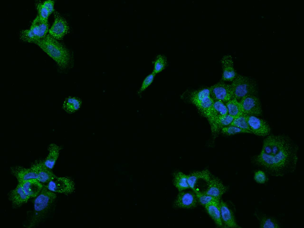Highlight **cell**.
<instances>
[{
  "mask_svg": "<svg viewBox=\"0 0 304 228\" xmlns=\"http://www.w3.org/2000/svg\"><path fill=\"white\" fill-rule=\"evenodd\" d=\"M167 64L166 58L164 56L159 55L156 57L154 61V68L152 72L156 74L166 68Z\"/></svg>",
  "mask_w": 304,
  "mask_h": 228,
  "instance_id": "28",
  "label": "cell"
},
{
  "mask_svg": "<svg viewBox=\"0 0 304 228\" xmlns=\"http://www.w3.org/2000/svg\"><path fill=\"white\" fill-rule=\"evenodd\" d=\"M36 6L38 12L37 16L40 20L42 21H48L50 14L43 3L38 2L36 3Z\"/></svg>",
  "mask_w": 304,
  "mask_h": 228,
  "instance_id": "31",
  "label": "cell"
},
{
  "mask_svg": "<svg viewBox=\"0 0 304 228\" xmlns=\"http://www.w3.org/2000/svg\"><path fill=\"white\" fill-rule=\"evenodd\" d=\"M231 125L236 126L248 133H251L246 120V115L244 114L235 118Z\"/></svg>",
  "mask_w": 304,
  "mask_h": 228,
  "instance_id": "29",
  "label": "cell"
},
{
  "mask_svg": "<svg viewBox=\"0 0 304 228\" xmlns=\"http://www.w3.org/2000/svg\"><path fill=\"white\" fill-rule=\"evenodd\" d=\"M156 75L152 72L145 77L139 91L138 93H141L150 85L153 82Z\"/></svg>",
  "mask_w": 304,
  "mask_h": 228,
  "instance_id": "34",
  "label": "cell"
},
{
  "mask_svg": "<svg viewBox=\"0 0 304 228\" xmlns=\"http://www.w3.org/2000/svg\"><path fill=\"white\" fill-rule=\"evenodd\" d=\"M221 130L223 133L229 135L240 133H248L245 130L232 125L222 128Z\"/></svg>",
  "mask_w": 304,
  "mask_h": 228,
  "instance_id": "33",
  "label": "cell"
},
{
  "mask_svg": "<svg viewBox=\"0 0 304 228\" xmlns=\"http://www.w3.org/2000/svg\"><path fill=\"white\" fill-rule=\"evenodd\" d=\"M259 224L261 228H279L280 225L277 220L274 218L265 214L257 213L255 214Z\"/></svg>",
  "mask_w": 304,
  "mask_h": 228,
  "instance_id": "24",
  "label": "cell"
},
{
  "mask_svg": "<svg viewBox=\"0 0 304 228\" xmlns=\"http://www.w3.org/2000/svg\"><path fill=\"white\" fill-rule=\"evenodd\" d=\"M210 96L213 100L227 102L233 99L230 85L219 82L209 88Z\"/></svg>",
  "mask_w": 304,
  "mask_h": 228,
  "instance_id": "9",
  "label": "cell"
},
{
  "mask_svg": "<svg viewBox=\"0 0 304 228\" xmlns=\"http://www.w3.org/2000/svg\"><path fill=\"white\" fill-rule=\"evenodd\" d=\"M12 174L16 178L18 183L31 179L37 180V174L35 170L31 167L26 168L19 166L12 167L11 168Z\"/></svg>",
  "mask_w": 304,
  "mask_h": 228,
  "instance_id": "17",
  "label": "cell"
},
{
  "mask_svg": "<svg viewBox=\"0 0 304 228\" xmlns=\"http://www.w3.org/2000/svg\"><path fill=\"white\" fill-rule=\"evenodd\" d=\"M213 100V108L218 115H224L228 114L227 107L224 102L218 100Z\"/></svg>",
  "mask_w": 304,
  "mask_h": 228,
  "instance_id": "32",
  "label": "cell"
},
{
  "mask_svg": "<svg viewBox=\"0 0 304 228\" xmlns=\"http://www.w3.org/2000/svg\"><path fill=\"white\" fill-rule=\"evenodd\" d=\"M54 21L49 30V35L56 39H62L68 33L69 27L66 20L57 12L54 13Z\"/></svg>",
  "mask_w": 304,
  "mask_h": 228,
  "instance_id": "11",
  "label": "cell"
},
{
  "mask_svg": "<svg viewBox=\"0 0 304 228\" xmlns=\"http://www.w3.org/2000/svg\"><path fill=\"white\" fill-rule=\"evenodd\" d=\"M196 195L198 202L201 205L205 206L213 203H219L220 199L205 194L201 191H194Z\"/></svg>",
  "mask_w": 304,
  "mask_h": 228,
  "instance_id": "27",
  "label": "cell"
},
{
  "mask_svg": "<svg viewBox=\"0 0 304 228\" xmlns=\"http://www.w3.org/2000/svg\"><path fill=\"white\" fill-rule=\"evenodd\" d=\"M230 85L233 99L238 100L250 95H255L257 92L256 83L248 77L237 75Z\"/></svg>",
  "mask_w": 304,
  "mask_h": 228,
  "instance_id": "5",
  "label": "cell"
},
{
  "mask_svg": "<svg viewBox=\"0 0 304 228\" xmlns=\"http://www.w3.org/2000/svg\"><path fill=\"white\" fill-rule=\"evenodd\" d=\"M228 114L236 118L243 114L242 110L239 102L235 99H232L226 102Z\"/></svg>",
  "mask_w": 304,
  "mask_h": 228,
  "instance_id": "26",
  "label": "cell"
},
{
  "mask_svg": "<svg viewBox=\"0 0 304 228\" xmlns=\"http://www.w3.org/2000/svg\"><path fill=\"white\" fill-rule=\"evenodd\" d=\"M34 43L53 59L61 69H66L69 66L71 57L69 51L49 34Z\"/></svg>",
  "mask_w": 304,
  "mask_h": 228,
  "instance_id": "3",
  "label": "cell"
},
{
  "mask_svg": "<svg viewBox=\"0 0 304 228\" xmlns=\"http://www.w3.org/2000/svg\"><path fill=\"white\" fill-rule=\"evenodd\" d=\"M235 118L229 114L224 115H217L216 123L219 129L230 125Z\"/></svg>",
  "mask_w": 304,
  "mask_h": 228,
  "instance_id": "30",
  "label": "cell"
},
{
  "mask_svg": "<svg viewBox=\"0 0 304 228\" xmlns=\"http://www.w3.org/2000/svg\"><path fill=\"white\" fill-rule=\"evenodd\" d=\"M9 197L12 204L15 207H18L26 203L30 198L24 192L19 183L10 192Z\"/></svg>",
  "mask_w": 304,
  "mask_h": 228,
  "instance_id": "19",
  "label": "cell"
},
{
  "mask_svg": "<svg viewBox=\"0 0 304 228\" xmlns=\"http://www.w3.org/2000/svg\"><path fill=\"white\" fill-rule=\"evenodd\" d=\"M61 147L55 143L50 144L48 148V153L43 161L45 165L52 170L54 167L59 156Z\"/></svg>",
  "mask_w": 304,
  "mask_h": 228,
  "instance_id": "21",
  "label": "cell"
},
{
  "mask_svg": "<svg viewBox=\"0 0 304 228\" xmlns=\"http://www.w3.org/2000/svg\"><path fill=\"white\" fill-rule=\"evenodd\" d=\"M212 176L210 172L207 170L194 172L187 175L188 183L190 188L194 191L198 180H203L208 183Z\"/></svg>",
  "mask_w": 304,
  "mask_h": 228,
  "instance_id": "20",
  "label": "cell"
},
{
  "mask_svg": "<svg viewBox=\"0 0 304 228\" xmlns=\"http://www.w3.org/2000/svg\"><path fill=\"white\" fill-rule=\"evenodd\" d=\"M246 117L252 133L258 136H265L270 133V126L264 120L254 115H246Z\"/></svg>",
  "mask_w": 304,
  "mask_h": 228,
  "instance_id": "12",
  "label": "cell"
},
{
  "mask_svg": "<svg viewBox=\"0 0 304 228\" xmlns=\"http://www.w3.org/2000/svg\"><path fill=\"white\" fill-rule=\"evenodd\" d=\"M298 148L289 137L276 154L268 155L261 152L254 157V163L269 175L283 176L294 172L298 161Z\"/></svg>",
  "mask_w": 304,
  "mask_h": 228,
  "instance_id": "1",
  "label": "cell"
},
{
  "mask_svg": "<svg viewBox=\"0 0 304 228\" xmlns=\"http://www.w3.org/2000/svg\"><path fill=\"white\" fill-rule=\"evenodd\" d=\"M221 63L223 69L222 79L225 81H232L237 75L234 68L231 56L229 55L224 56Z\"/></svg>",
  "mask_w": 304,
  "mask_h": 228,
  "instance_id": "16",
  "label": "cell"
},
{
  "mask_svg": "<svg viewBox=\"0 0 304 228\" xmlns=\"http://www.w3.org/2000/svg\"><path fill=\"white\" fill-rule=\"evenodd\" d=\"M254 178L256 182L258 183L264 184L266 181V175L264 171L259 170L255 172Z\"/></svg>",
  "mask_w": 304,
  "mask_h": 228,
  "instance_id": "35",
  "label": "cell"
},
{
  "mask_svg": "<svg viewBox=\"0 0 304 228\" xmlns=\"http://www.w3.org/2000/svg\"><path fill=\"white\" fill-rule=\"evenodd\" d=\"M25 193L30 198L36 197L42 190V183L36 179H31L18 183Z\"/></svg>",
  "mask_w": 304,
  "mask_h": 228,
  "instance_id": "18",
  "label": "cell"
},
{
  "mask_svg": "<svg viewBox=\"0 0 304 228\" xmlns=\"http://www.w3.org/2000/svg\"><path fill=\"white\" fill-rule=\"evenodd\" d=\"M243 114L246 115L259 116L262 112L261 104L258 97L255 95L246 96L239 102Z\"/></svg>",
  "mask_w": 304,
  "mask_h": 228,
  "instance_id": "8",
  "label": "cell"
},
{
  "mask_svg": "<svg viewBox=\"0 0 304 228\" xmlns=\"http://www.w3.org/2000/svg\"><path fill=\"white\" fill-rule=\"evenodd\" d=\"M43 5L49 11L50 14L54 11V4L53 1L48 0H46L42 2Z\"/></svg>",
  "mask_w": 304,
  "mask_h": 228,
  "instance_id": "36",
  "label": "cell"
},
{
  "mask_svg": "<svg viewBox=\"0 0 304 228\" xmlns=\"http://www.w3.org/2000/svg\"><path fill=\"white\" fill-rule=\"evenodd\" d=\"M48 31V21L41 20L37 16L33 20L29 29L21 31L20 38L23 41L34 43L45 37Z\"/></svg>",
  "mask_w": 304,
  "mask_h": 228,
  "instance_id": "6",
  "label": "cell"
},
{
  "mask_svg": "<svg viewBox=\"0 0 304 228\" xmlns=\"http://www.w3.org/2000/svg\"><path fill=\"white\" fill-rule=\"evenodd\" d=\"M228 189V187L219 178L212 176L207 184L206 189L202 192L220 199Z\"/></svg>",
  "mask_w": 304,
  "mask_h": 228,
  "instance_id": "13",
  "label": "cell"
},
{
  "mask_svg": "<svg viewBox=\"0 0 304 228\" xmlns=\"http://www.w3.org/2000/svg\"><path fill=\"white\" fill-rule=\"evenodd\" d=\"M56 197L54 192L49 190L45 185H43L42 190L36 197L34 201V213L30 221V226H34L39 222L44 214L54 202Z\"/></svg>",
  "mask_w": 304,
  "mask_h": 228,
  "instance_id": "4",
  "label": "cell"
},
{
  "mask_svg": "<svg viewBox=\"0 0 304 228\" xmlns=\"http://www.w3.org/2000/svg\"><path fill=\"white\" fill-rule=\"evenodd\" d=\"M50 191L53 192L68 194L74 190L75 183L71 179L65 177L56 176L45 185Z\"/></svg>",
  "mask_w": 304,
  "mask_h": 228,
  "instance_id": "7",
  "label": "cell"
},
{
  "mask_svg": "<svg viewBox=\"0 0 304 228\" xmlns=\"http://www.w3.org/2000/svg\"><path fill=\"white\" fill-rule=\"evenodd\" d=\"M190 99L208 120L213 134L216 135L220 130L216 121L218 115L213 108V100L210 96L209 88L193 91L190 94Z\"/></svg>",
  "mask_w": 304,
  "mask_h": 228,
  "instance_id": "2",
  "label": "cell"
},
{
  "mask_svg": "<svg viewBox=\"0 0 304 228\" xmlns=\"http://www.w3.org/2000/svg\"><path fill=\"white\" fill-rule=\"evenodd\" d=\"M82 104V100L79 98L69 96L65 99L63 104V109L69 113H73L78 110Z\"/></svg>",
  "mask_w": 304,
  "mask_h": 228,
  "instance_id": "23",
  "label": "cell"
},
{
  "mask_svg": "<svg viewBox=\"0 0 304 228\" xmlns=\"http://www.w3.org/2000/svg\"><path fill=\"white\" fill-rule=\"evenodd\" d=\"M173 183L179 191L189 188L187 181V175L180 172L174 173Z\"/></svg>",
  "mask_w": 304,
  "mask_h": 228,
  "instance_id": "25",
  "label": "cell"
},
{
  "mask_svg": "<svg viewBox=\"0 0 304 228\" xmlns=\"http://www.w3.org/2000/svg\"><path fill=\"white\" fill-rule=\"evenodd\" d=\"M197 200L195 193L183 191H179L174 201V208L190 209L195 207Z\"/></svg>",
  "mask_w": 304,
  "mask_h": 228,
  "instance_id": "10",
  "label": "cell"
},
{
  "mask_svg": "<svg viewBox=\"0 0 304 228\" xmlns=\"http://www.w3.org/2000/svg\"><path fill=\"white\" fill-rule=\"evenodd\" d=\"M36 172L37 180L42 183H47L56 176L44 164L43 161L35 162L31 167Z\"/></svg>",
  "mask_w": 304,
  "mask_h": 228,
  "instance_id": "15",
  "label": "cell"
},
{
  "mask_svg": "<svg viewBox=\"0 0 304 228\" xmlns=\"http://www.w3.org/2000/svg\"><path fill=\"white\" fill-rule=\"evenodd\" d=\"M219 206L224 227L226 228H240L236 222L233 212L227 203L220 200Z\"/></svg>",
  "mask_w": 304,
  "mask_h": 228,
  "instance_id": "14",
  "label": "cell"
},
{
  "mask_svg": "<svg viewBox=\"0 0 304 228\" xmlns=\"http://www.w3.org/2000/svg\"><path fill=\"white\" fill-rule=\"evenodd\" d=\"M219 203H213L206 205L205 208L207 213L218 227H224L221 217Z\"/></svg>",
  "mask_w": 304,
  "mask_h": 228,
  "instance_id": "22",
  "label": "cell"
}]
</instances>
